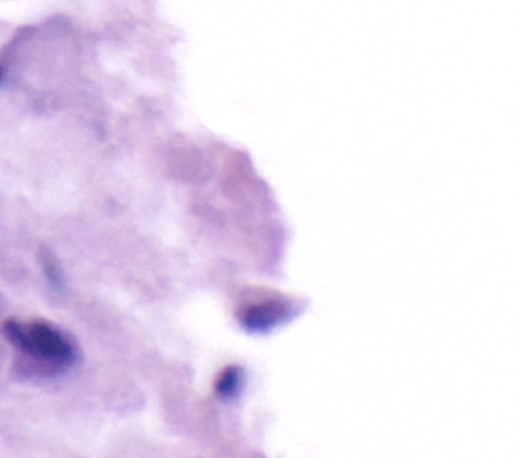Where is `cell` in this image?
Here are the masks:
<instances>
[{"mask_svg": "<svg viewBox=\"0 0 514 458\" xmlns=\"http://www.w3.org/2000/svg\"><path fill=\"white\" fill-rule=\"evenodd\" d=\"M3 334L21 354L57 370L69 368L77 358L71 336L45 320L9 318L3 324Z\"/></svg>", "mask_w": 514, "mask_h": 458, "instance_id": "1", "label": "cell"}, {"mask_svg": "<svg viewBox=\"0 0 514 458\" xmlns=\"http://www.w3.org/2000/svg\"><path fill=\"white\" fill-rule=\"evenodd\" d=\"M286 318H288V308L286 306H282V304H266V306L251 308L243 316V324L247 328H251V330H268V328H276Z\"/></svg>", "mask_w": 514, "mask_h": 458, "instance_id": "2", "label": "cell"}, {"mask_svg": "<svg viewBox=\"0 0 514 458\" xmlns=\"http://www.w3.org/2000/svg\"><path fill=\"white\" fill-rule=\"evenodd\" d=\"M241 390H243V370L237 366L225 368L215 382V392L219 394V398L233 400L241 394Z\"/></svg>", "mask_w": 514, "mask_h": 458, "instance_id": "3", "label": "cell"}, {"mask_svg": "<svg viewBox=\"0 0 514 458\" xmlns=\"http://www.w3.org/2000/svg\"><path fill=\"white\" fill-rule=\"evenodd\" d=\"M41 264H43V270H45L47 278L51 280V284L53 286H63V272H61V268H59V264H57V260L51 252H47V250L41 252Z\"/></svg>", "mask_w": 514, "mask_h": 458, "instance_id": "4", "label": "cell"}, {"mask_svg": "<svg viewBox=\"0 0 514 458\" xmlns=\"http://www.w3.org/2000/svg\"><path fill=\"white\" fill-rule=\"evenodd\" d=\"M0 79H3V69H0Z\"/></svg>", "mask_w": 514, "mask_h": 458, "instance_id": "5", "label": "cell"}]
</instances>
